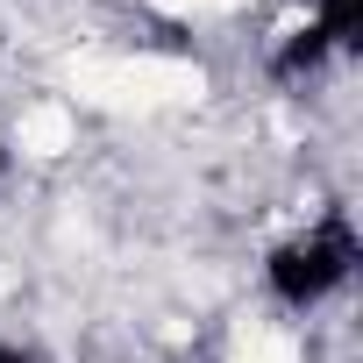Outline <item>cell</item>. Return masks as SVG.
Listing matches in <instances>:
<instances>
[{"label": "cell", "mask_w": 363, "mask_h": 363, "mask_svg": "<svg viewBox=\"0 0 363 363\" xmlns=\"http://www.w3.org/2000/svg\"><path fill=\"white\" fill-rule=\"evenodd\" d=\"M0 171H8V143H0Z\"/></svg>", "instance_id": "obj_3"}, {"label": "cell", "mask_w": 363, "mask_h": 363, "mask_svg": "<svg viewBox=\"0 0 363 363\" xmlns=\"http://www.w3.org/2000/svg\"><path fill=\"white\" fill-rule=\"evenodd\" d=\"M0 363H36V349H22V342H0Z\"/></svg>", "instance_id": "obj_2"}, {"label": "cell", "mask_w": 363, "mask_h": 363, "mask_svg": "<svg viewBox=\"0 0 363 363\" xmlns=\"http://www.w3.org/2000/svg\"><path fill=\"white\" fill-rule=\"evenodd\" d=\"M356 264H363V235L342 207H328V214H313L306 228H292L264 250V292L285 313H320L328 299L349 292Z\"/></svg>", "instance_id": "obj_1"}]
</instances>
